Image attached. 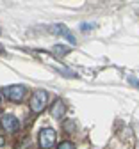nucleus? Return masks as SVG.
I'll return each mask as SVG.
<instances>
[{
    "instance_id": "9",
    "label": "nucleus",
    "mask_w": 139,
    "mask_h": 149,
    "mask_svg": "<svg viewBox=\"0 0 139 149\" xmlns=\"http://www.w3.org/2000/svg\"><path fill=\"white\" fill-rule=\"evenodd\" d=\"M93 27H95V25H91V23H82V25H80V30H82V32H87V30H91Z\"/></svg>"
},
{
    "instance_id": "2",
    "label": "nucleus",
    "mask_w": 139,
    "mask_h": 149,
    "mask_svg": "<svg viewBox=\"0 0 139 149\" xmlns=\"http://www.w3.org/2000/svg\"><path fill=\"white\" fill-rule=\"evenodd\" d=\"M39 146L43 149H52L55 146V132L52 128H43L39 132Z\"/></svg>"
},
{
    "instance_id": "8",
    "label": "nucleus",
    "mask_w": 139,
    "mask_h": 149,
    "mask_svg": "<svg viewBox=\"0 0 139 149\" xmlns=\"http://www.w3.org/2000/svg\"><path fill=\"white\" fill-rule=\"evenodd\" d=\"M57 149H75V146L71 144V142H68V140H64V142H61L57 146Z\"/></svg>"
},
{
    "instance_id": "5",
    "label": "nucleus",
    "mask_w": 139,
    "mask_h": 149,
    "mask_svg": "<svg viewBox=\"0 0 139 149\" xmlns=\"http://www.w3.org/2000/svg\"><path fill=\"white\" fill-rule=\"evenodd\" d=\"M50 32H52V34H55V36L66 37V41H70L71 45H75V43H77V41H75V36L66 29V25H54V27L50 29Z\"/></svg>"
},
{
    "instance_id": "10",
    "label": "nucleus",
    "mask_w": 139,
    "mask_h": 149,
    "mask_svg": "<svg viewBox=\"0 0 139 149\" xmlns=\"http://www.w3.org/2000/svg\"><path fill=\"white\" fill-rule=\"evenodd\" d=\"M2 146H4V139H2V137H0V147H2Z\"/></svg>"
},
{
    "instance_id": "3",
    "label": "nucleus",
    "mask_w": 139,
    "mask_h": 149,
    "mask_svg": "<svg viewBox=\"0 0 139 149\" xmlns=\"http://www.w3.org/2000/svg\"><path fill=\"white\" fill-rule=\"evenodd\" d=\"M2 92L11 101H22L23 94H25V87L23 85H9V87H4Z\"/></svg>"
},
{
    "instance_id": "11",
    "label": "nucleus",
    "mask_w": 139,
    "mask_h": 149,
    "mask_svg": "<svg viewBox=\"0 0 139 149\" xmlns=\"http://www.w3.org/2000/svg\"><path fill=\"white\" fill-rule=\"evenodd\" d=\"M0 34H2V30H0Z\"/></svg>"
},
{
    "instance_id": "1",
    "label": "nucleus",
    "mask_w": 139,
    "mask_h": 149,
    "mask_svg": "<svg viewBox=\"0 0 139 149\" xmlns=\"http://www.w3.org/2000/svg\"><path fill=\"white\" fill-rule=\"evenodd\" d=\"M47 103H48V92L43 91V89H39V91L34 92L32 98H30V110L34 112V114H39V112H43Z\"/></svg>"
},
{
    "instance_id": "4",
    "label": "nucleus",
    "mask_w": 139,
    "mask_h": 149,
    "mask_svg": "<svg viewBox=\"0 0 139 149\" xmlns=\"http://www.w3.org/2000/svg\"><path fill=\"white\" fill-rule=\"evenodd\" d=\"M0 126H2L7 133H14V132H18V130H20V121L14 116L6 114L2 119H0Z\"/></svg>"
},
{
    "instance_id": "7",
    "label": "nucleus",
    "mask_w": 139,
    "mask_h": 149,
    "mask_svg": "<svg viewBox=\"0 0 139 149\" xmlns=\"http://www.w3.org/2000/svg\"><path fill=\"white\" fill-rule=\"evenodd\" d=\"M70 46H64V45H55L54 48H52V52L57 55V57H63V55H66V53H70Z\"/></svg>"
},
{
    "instance_id": "6",
    "label": "nucleus",
    "mask_w": 139,
    "mask_h": 149,
    "mask_svg": "<svg viewBox=\"0 0 139 149\" xmlns=\"http://www.w3.org/2000/svg\"><path fill=\"white\" fill-rule=\"evenodd\" d=\"M64 110H66V108H64V101L57 98V100L54 101V105L50 107V114H52V117H55V119H61V117L64 116Z\"/></svg>"
}]
</instances>
